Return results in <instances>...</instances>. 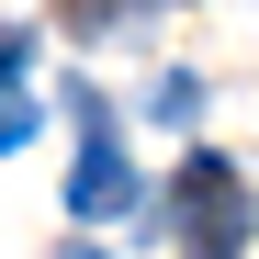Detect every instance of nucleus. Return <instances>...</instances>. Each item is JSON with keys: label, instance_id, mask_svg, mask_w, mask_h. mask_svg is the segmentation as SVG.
<instances>
[{"label": "nucleus", "instance_id": "39448f33", "mask_svg": "<svg viewBox=\"0 0 259 259\" xmlns=\"http://www.w3.org/2000/svg\"><path fill=\"white\" fill-rule=\"evenodd\" d=\"M203 113V79H158V124H192Z\"/></svg>", "mask_w": 259, "mask_h": 259}, {"label": "nucleus", "instance_id": "f03ea898", "mask_svg": "<svg viewBox=\"0 0 259 259\" xmlns=\"http://www.w3.org/2000/svg\"><path fill=\"white\" fill-rule=\"evenodd\" d=\"M68 214L79 226H113V214H136V158H124L102 91H79V169H68Z\"/></svg>", "mask_w": 259, "mask_h": 259}, {"label": "nucleus", "instance_id": "20e7f679", "mask_svg": "<svg viewBox=\"0 0 259 259\" xmlns=\"http://www.w3.org/2000/svg\"><path fill=\"white\" fill-rule=\"evenodd\" d=\"M124 12H136V0H68V34H113Z\"/></svg>", "mask_w": 259, "mask_h": 259}, {"label": "nucleus", "instance_id": "f257e3e1", "mask_svg": "<svg viewBox=\"0 0 259 259\" xmlns=\"http://www.w3.org/2000/svg\"><path fill=\"white\" fill-rule=\"evenodd\" d=\"M169 237H181V259H248V237H259V192H248V169L214 158V147H192L181 181H169Z\"/></svg>", "mask_w": 259, "mask_h": 259}, {"label": "nucleus", "instance_id": "423d86ee", "mask_svg": "<svg viewBox=\"0 0 259 259\" xmlns=\"http://www.w3.org/2000/svg\"><path fill=\"white\" fill-rule=\"evenodd\" d=\"M57 259H102V248H57Z\"/></svg>", "mask_w": 259, "mask_h": 259}, {"label": "nucleus", "instance_id": "7ed1b4c3", "mask_svg": "<svg viewBox=\"0 0 259 259\" xmlns=\"http://www.w3.org/2000/svg\"><path fill=\"white\" fill-rule=\"evenodd\" d=\"M23 68H34V34L12 23V34H0V158L34 136V91H23Z\"/></svg>", "mask_w": 259, "mask_h": 259}]
</instances>
